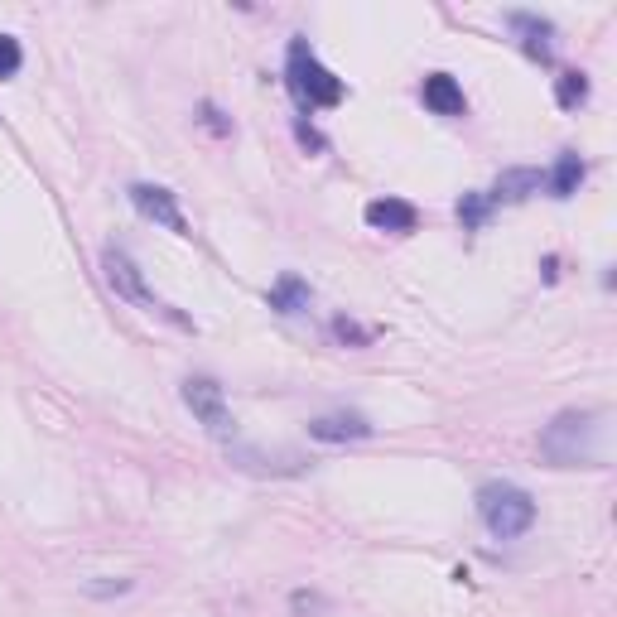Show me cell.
Returning <instances> with one entry per match:
<instances>
[{"mask_svg":"<svg viewBox=\"0 0 617 617\" xmlns=\"http://www.w3.org/2000/svg\"><path fill=\"white\" fill-rule=\"evenodd\" d=\"M367 434H372V420L357 415V410H338V415H319V420H309V439H323V444L367 439Z\"/></svg>","mask_w":617,"mask_h":617,"instance_id":"9","label":"cell"},{"mask_svg":"<svg viewBox=\"0 0 617 617\" xmlns=\"http://www.w3.org/2000/svg\"><path fill=\"white\" fill-rule=\"evenodd\" d=\"M295 135H299V145H309V150H323V135L314 131V126H304V121H299Z\"/></svg>","mask_w":617,"mask_h":617,"instance_id":"21","label":"cell"},{"mask_svg":"<svg viewBox=\"0 0 617 617\" xmlns=\"http://www.w3.org/2000/svg\"><path fill=\"white\" fill-rule=\"evenodd\" d=\"M507 29L521 34L526 58H536V63H555V44H550V39H555V25H550V20H540V15H531V10H511Z\"/></svg>","mask_w":617,"mask_h":617,"instance_id":"7","label":"cell"},{"mask_svg":"<svg viewBox=\"0 0 617 617\" xmlns=\"http://www.w3.org/2000/svg\"><path fill=\"white\" fill-rule=\"evenodd\" d=\"M478 516L497 540H516L536 526V502L516 483H487L478 487Z\"/></svg>","mask_w":617,"mask_h":617,"instance_id":"3","label":"cell"},{"mask_svg":"<svg viewBox=\"0 0 617 617\" xmlns=\"http://www.w3.org/2000/svg\"><path fill=\"white\" fill-rule=\"evenodd\" d=\"M290 608H295V617H323L328 613V598L323 593H290Z\"/></svg>","mask_w":617,"mask_h":617,"instance_id":"17","label":"cell"},{"mask_svg":"<svg viewBox=\"0 0 617 617\" xmlns=\"http://www.w3.org/2000/svg\"><path fill=\"white\" fill-rule=\"evenodd\" d=\"M333 333H338L343 343H352V348H367V343H372V333H367L362 323H352L348 314H343V319H333Z\"/></svg>","mask_w":617,"mask_h":617,"instance_id":"18","label":"cell"},{"mask_svg":"<svg viewBox=\"0 0 617 617\" xmlns=\"http://www.w3.org/2000/svg\"><path fill=\"white\" fill-rule=\"evenodd\" d=\"M198 116H203V126H208L213 135H232V121H227V116H222L213 102H203V107H198Z\"/></svg>","mask_w":617,"mask_h":617,"instance_id":"19","label":"cell"},{"mask_svg":"<svg viewBox=\"0 0 617 617\" xmlns=\"http://www.w3.org/2000/svg\"><path fill=\"white\" fill-rule=\"evenodd\" d=\"M126 198H131V208L145 217V222H155V227L174 232V237H193V232H188V217L179 213V198L164 184H131Z\"/></svg>","mask_w":617,"mask_h":617,"instance_id":"6","label":"cell"},{"mask_svg":"<svg viewBox=\"0 0 617 617\" xmlns=\"http://www.w3.org/2000/svg\"><path fill=\"white\" fill-rule=\"evenodd\" d=\"M584 174H589V164L579 160L574 150H560V160H555V169L545 174V188H550V198H574L579 193V184H584Z\"/></svg>","mask_w":617,"mask_h":617,"instance_id":"12","label":"cell"},{"mask_svg":"<svg viewBox=\"0 0 617 617\" xmlns=\"http://www.w3.org/2000/svg\"><path fill=\"white\" fill-rule=\"evenodd\" d=\"M131 589H135L131 579H102V584H87L92 598H116V593H131Z\"/></svg>","mask_w":617,"mask_h":617,"instance_id":"20","label":"cell"},{"mask_svg":"<svg viewBox=\"0 0 617 617\" xmlns=\"http://www.w3.org/2000/svg\"><path fill=\"white\" fill-rule=\"evenodd\" d=\"M545 188V169H531V164H516V169H502L497 184L487 193V203H526L531 193Z\"/></svg>","mask_w":617,"mask_h":617,"instance_id":"8","label":"cell"},{"mask_svg":"<svg viewBox=\"0 0 617 617\" xmlns=\"http://www.w3.org/2000/svg\"><path fill=\"white\" fill-rule=\"evenodd\" d=\"M540 454L555 468H603L608 458V415L603 410H560L540 430Z\"/></svg>","mask_w":617,"mask_h":617,"instance_id":"1","label":"cell"},{"mask_svg":"<svg viewBox=\"0 0 617 617\" xmlns=\"http://www.w3.org/2000/svg\"><path fill=\"white\" fill-rule=\"evenodd\" d=\"M102 270H107V285H111V290H116L121 299H131L135 309H145V314H160V319H174V323H184V328H188L184 314H174L164 299H155V290L145 285L140 266H135L131 256L121 251V246H107V251H102Z\"/></svg>","mask_w":617,"mask_h":617,"instance_id":"4","label":"cell"},{"mask_svg":"<svg viewBox=\"0 0 617 617\" xmlns=\"http://www.w3.org/2000/svg\"><path fill=\"white\" fill-rule=\"evenodd\" d=\"M20 63H25V49H20V39H15V34H0V82L15 78V73H20Z\"/></svg>","mask_w":617,"mask_h":617,"instance_id":"16","label":"cell"},{"mask_svg":"<svg viewBox=\"0 0 617 617\" xmlns=\"http://www.w3.org/2000/svg\"><path fill=\"white\" fill-rule=\"evenodd\" d=\"M420 97H425V107H430L434 116H463V111H468V97H463L458 78H449V73H430L425 87H420Z\"/></svg>","mask_w":617,"mask_h":617,"instance_id":"10","label":"cell"},{"mask_svg":"<svg viewBox=\"0 0 617 617\" xmlns=\"http://www.w3.org/2000/svg\"><path fill=\"white\" fill-rule=\"evenodd\" d=\"M555 102H560L564 111H579L589 102V78H584V73H560V78H555Z\"/></svg>","mask_w":617,"mask_h":617,"instance_id":"14","label":"cell"},{"mask_svg":"<svg viewBox=\"0 0 617 617\" xmlns=\"http://www.w3.org/2000/svg\"><path fill=\"white\" fill-rule=\"evenodd\" d=\"M487 217H492V203H487V193H463V198H458V222H463L468 232L487 227Z\"/></svg>","mask_w":617,"mask_h":617,"instance_id":"15","label":"cell"},{"mask_svg":"<svg viewBox=\"0 0 617 617\" xmlns=\"http://www.w3.org/2000/svg\"><path fill=\"white\" fill-rule=\"evenodd\" d=\"M270 309H275V314H290V319H295V314H304V309H309V280H299V275H280V280H275V285H270Z\"/></svg>","mask_w":617,"mask_h":617,"instance_id":"13","label":"cell"},{"mask_svg":"<svg viewBox=\"0 0 617 617\" xmlns=\"http://www.w3.org/2000/svg\"><path fill=\"white\" fill-rule=\"evenodd\" d=\"M184 405L193 410V420L213 434V439H232V434H237V420H232L227 396H222V386H217L213 376H188L184 381Z\"/></svg>","mask_w":617,"mask_h":617,"instance_id":"5","label":"cell"},{"mask_svg":"<svg viewBox=\"0 0 617 617\" xmlns=\"http://www.w3.org/2000/svg\"><path fill=\"white\" fill-rule=\"evenodd\" d=\"M285 82H290V92H295V102L304 111L338 107V102L348 97L343 78H333L319 58H314V49H309L304 39H295V44H290V58H285Z\"/></svg>","mask_w":617,"mask_h":617,"instance_id":"2","label":"cell"},{"mask_svg":"<svg viewBox=\"0 0 617 617\" xmlns=\"http://www.w3.org/2000/svg\"><path fill=\"white\" fill-rule=\"evenodd\" d=\"M367 222L376 232H415L420 213L405 198H376V203H367Z\"/></svg>","mask_w":617,"mask_h":617,"instance_id":"11","label":"cell"}]
</instances>
